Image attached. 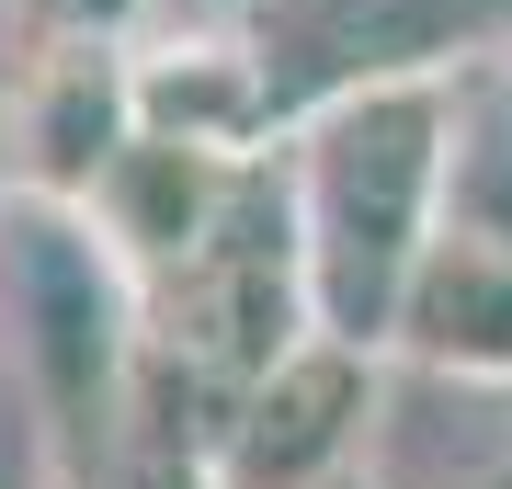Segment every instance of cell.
Masks as SVG:
<instances>
[{"label":"cell","mask_w":512,"mask_h":489,"mask_svg":"<svg viewBox=\"0 0 512 489\" xmlns=\"http://www.w3.org/2000/svg\"><path fill=\"white\" fill-rule=\"evenodd\" d=\"M444 148H456V80L342 91V103L296 114V126L274 137L319 330L387 353L399 285H410L421 239H433V217H444Z\"/></svg>","instance_id":"cell-1"},{"label":"cell","mask_w":512,"mask_h":489,"mask_svg":"<svg viewBox=\"0 0 512 489\" xmlns=\"http://www.w3.org/2000/svg\"><path fill=\"white\" fill-rule=\"evenodd\" d=\"M308 330H319V308H308V251H296L285 160L251 148L228 171V194L205 205V228L171 262L137 273V387H160L194 421H217Z\"/></svg>","instance_id":"cell-2"},{"label":"cell","mask_w":512,"mask_h":489,"mask_svg":"<svg viewBox=\"0 0 512 489\" xmlns=\"http://www.w3.org/2000/svg\"><path fill=\"white\" fill-rule=\"evenodd\" d=\"M0 376L46 410L57 455L114 467L137 399V273L114 262V239L57 194H0Z\"/></svg>","instance_id":"cell-3"},{"label":"cell","mask_w":512,"mask_h":489,"mask_svg":"<svg viewBox=\"0 0 512 489\" xmlns=\"http://www.w3.org/2000/svg\"><path fill=\"white\" fill-rule=\"evenodd\" d=\"M239 46L262 69L274 137L296 114L387 80H467L512 57V0H239Z\"/></svg>","instance_id":"cell-4"},{"label":"cell","mask_w":512,"mask_h":489,"mask_svg":"<svg viewBox=\"0 0 512 489\" xmlns=\"http://www.w3.org/2000/svg\"><path fill=\"white\" fill-rule=\"evenodd\" d=\"M376 376H387V353L342 342V330L285 342L217 421H205L217 478L228 489H330V478H353L365 421H376Z\"/></svg>","instance_id":"cell-5"},{"label":"cell","mask_w":512,"mask_h":489,"mask_svg":"<svg viewBox=\"0 0 512 489\" xmlns=\"http://www.w3.org/2000/svg\"><path fill=\"white\" fill-rule=\"evenodd\" d=\"M126 137H137L126 35H35V57L12 69V103H0V148H12V182H23V194L80 205Z\"/></svg>","instance_id":"cell-6"},{"label":"cell","mask_w":512,"mask_h":489,"mask_svg":"<svg viewBox=\"0 0 512 489\" xmlns=\"http://www.w3.org/2000/svg\"><path fill=\"white\" fill-rule=\"evenodd\" d=\"M353 467H365V489H512V387L501 376H433V364L387 353Z\"/></svg>","instance_id":"cell-7"},{"label":"cell","mask_w":512,"mask_h":489,"mask_svg":"<svg viewBox=\"0 0 512 489\" xmlns=\"http://www.w3.org/2000/svg\"><path fill=\"white\" fill-rule=\"evenodd\" d=\"M126 80H137V126L194 137V148H274V103H262V69L239 46L228 12H183L160 35H126Z\"/></svg>","instance_id":"cell-8"},{"label":"cell","mask_w":512,"mask_h":489,"mask_svg":"<svg viewBox=\"0 0 512 489\" xmlns=\"http://www.w3.org/2000/svg\"><path fill=\"white\" fill-rule=\"evenodd\" d=\"M387 353L433 364V376H501L512 387V251H490L467 228H433L410 285H399Z\"/></svg>","instance_id":"cell-9"},{"label":"cell","mask_w":512,"mask_h":489,"mask_svg":"<svg viewBox=\"0 0 512 489\" xmlns=\"http://www.w3.org/2000/svg\"><path fill=\"white\" fill-rule=\"evenodd\" d=\"M433 228H467L490 251H512V57L456 80V148H444V217Z\"/></svg>","instance_id":"cell-10"},{"label":"cell","mask_w":512,"mask_h":489,"mask_svg":"<svg viewBox=\"0 0 512 489\" xmlns=\"http://www.w3.org/2000/svg\"><path fill=\"white\" fill-rule=\"evenodd\" d=\"M114 489H228L217 455H205V421L160 387L126 399V433H114Z\"/></svg>","instance_id":"cell-11"},{"label":"cell","mask_w":512,"mask_h":489,"mask_svg":"<svg viewBox=\"0 0 512 489\" xmlns=\"http://www.w3.org/2000/svg\"><path fill=\"white\" fill-rule=\"evenodd\" d=\"M0 489H69V455H57L46 410L23 399L12 376H0Z\"/></svg>","instance_id":"cell-12"},{"label":"cell","mask_w":512,"mask_h":489,"mask_svg":"<svg viewBox=\"0 0 512 489\" xmlns=\"http://www.w3.org/2000/svg\"><path fill=\"white\" fill-rule=\"evenodd\" d=\"M148 0H35V35H137Z\"/></svg>","instance_id":"cell-13"},{"label":"cell","mask_w":512,"mask_h":489,"mask_svg":"<svg viewBox=\"0 0 512 489\" xmlns=\"http://www.w3.org/2000/svg\"><path fill=\"white\" fill-rule=\"evenodd\" d=\"M183 12H239V0H183Z\"/></svg>","instance_id":"cell-14"},{"label":"cell","mask_w":512,"mask_h":489,"mask_svg":"<svg viewBox=\"0 0 512 489\" xmlns=\"http://www.w3.org/2000/svg\"><path fill=\"white\" fill-rule=\"evenodd\" d=\"M330 489H365V467H353V478H330Z\"/></svg>","instance_id":"cell-15"}]
</instances>
